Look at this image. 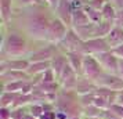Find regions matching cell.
I'll use <instances>...</instances> for the list:
<instances>
[{
  "mask_svg": "<svg viewBox=\"0 0 123 119\" xmlns=\"http://www.w3.org/2000/svg\"><path fill=\"white\" fill-rule=\"evenodd\" d=\"M50 22H51V19L49 17H46L39 8H32L24 17L22 32L31 40L46 42Z\"/></svg>",
  "mask_w": 123,
  "mask_h": 119,
  "instance_id": "1",
  "label": "cell"
},
{
  "mask_svg": "<svg viewBox=\"0 0 123 119\" xmlns=\"http://www.w3.org/2000/svg\"><path fill=\"white\" fill-rule=\"evenodd\" d=\"M28 36L24 32L11 31L3 36L1 42V58H19V57L28 56L29 43Z\"/></svg>",
  "mask_w": 123,
  "mask_h": 119,
  "instance_id": "2",
  "label": "cell"
},
{
  "mask_svg": "<svg viewBox=\"0 0 123 119\" xmlns=\"http://www.w3.org/2000/svg\"><path fill=\"white\" fill-rule=\"evenodd\" d=\"M53 104L55 107V111L67 113L69 119L72 116H82L83 112V108L79 102V94L75 90L60 89Z\"/></svg>",
  "mask_w": 123,
  "mask_h": 119,
  "instance_id": "3",
  "label": "cell"
},
{
  "mask_svg": "<svg viewBox=\"0 0 123 119\" xmlns=\"http://www.w3.org/2000/svg\"><path fill=\"white\" fill-rule=\"evenodd\" d=\"M68 31H69V26L62 19H60L58 17L53 18L50 22V26H49V31H47L46 43H51V44L58 46L62 40L65 39Z\"/></svg>",
  "mask_w": 123,
  "mask_h": 119,
  "instance_id": "4",
  "label": "cell"
},
{
  "mask_svg": "<svg viewBox=\"0 0 123 119\" xmlns=\"http://www.w3.org/2000/svg\"><path fill=\"white\" fill-rule=\"evenodd\" d=\"M104 74V69L98 63V60L94 56H89L86 54L83 58V69H82V76L87 78V79L93 80L97 83V80L101 78V75Z\"/></svg>",
  "mask_w": 123,
  "mask_h": 119,
  "instance_id": "5",
  "label": "cell"
},
{
  "mask_svg": "<svg viewBox=\"0 0 123 119\" xmlns=\"http://www.w3.org/2000/svg\"><path fill=\"white\" fill-rule=\"evenodd\" d=\"M60 49L57 44L47 43L46 46H40L39 49L31 51L28 54V60L31 63H37V61H51L54 57L60 53Z\"/></svg>",
  "mask_w": 123,
  "mask_h": 119,
  "instance_id": "6",
  "label": "cell"
},
{
  "mask_svg": "<svg viewBox=\"0 0 123 119\" xmlns=\"http://www.w3.org/2000/svg\"><path fill=\"white\" fill-rule=\"evenodd\" d=\"M82 47H83V40L79 38V35L75 32L73 28H69L65 39L58 44V49L62 53H73V51H80L82 53Z\"/></svg>",
  "mask_w": 123,
  "mask_h": 119,
  "instance_id": "7",
  "label": "cell"
},
{
  "mask_svg": "<svg viewBox=\"0 0 123 119\" xmlns=\"http://www.w3.org/2000/svg\"><path fill=\"white\" fill-rule=\"evenodd\" d=\"M111 50V47L108 44L105 38H93L83 42V47H82V53L84 56L89 54V56H97L101 54L104 51Z\"/></svg>",
  "mask_w": 123,
  "mask_h": 119,
  "instance_id": "8",
  "label": "cell"
},
{
  "mask_svg": "<svg viewBox=\"0 0 123 119\" xmlns=\"http://www.w3.org/2000/svg\"><path fill=\"white\" fill-rule=\"evenodd\" d=\"M98 63L101 64V67L104 69V72H108V74H117V69H119V58H117L111 50L104 51L101 54H97L94 56Z\"/></svg>",
  "mask_w": 123,
  "mask_h": 119,
  "instance_id": "9",
  "label": "cell"
},
{
  "mask_svg": "<svg viewBox=\"0 0 123 119\" xmlns=\"http://www.w3.org/2000/svg\"><path fill=\"white\" fill-rule=\"evenodd\" d=\"M78 80H79V75L75 72V69L69 65L64 68V71L61 72L60 78H58V83L61 86V89H65V90H75V87L78 85Z\"/></svg>",
  "mask_w": 123,
  "mask_h": 119,
  "instance_id": "10",
  "label": "cell"
},
{
  "mask_svg": "<svg viewBox=\"0 0 123 119\" xmlns=\"http://www.w3.org/2000/svg\"><path fill=\"white\" fill-rule=\"evenodd\" d=\"M97 85L100 87H106L115 91L123 90V79L117 74H108L104 72L101 75V78L97 80Z\"/></svg>",
  "mask_w": 123,
  "mask_h": 119,
  "instance_id": "11",
  "label": "cell"
},
{
  "mask_svg": "<svg viewBox=\"0 0 123 119\" xmlns=\"http://www.w3.org/2000/svg\"><path fill=\"white\" fill-rule=\"evenodd\" d=\"M29 64H31V61L28 60V57L26 58H22V57L1 58L0 67H1V72H4V71H25L26 72V69L29 68Z\"/></svg>",
  "mask_w": 123,
  "mask_h": 119,
  "instance_id": "12",
  "label": "cell"
},
{
  "mask_svg": "<svg viewBox=\"0 0 123 119\" xmlns=\"http://www.w3.org/2000/svg\"><path fill=\"white\" fill-rule=\"evenodd\" d=\"M57 13H58V18L62 19L67 24L69 28H72V13L73 7L71 0H60V4L57 6Z\"/></svg>",
  "mask_w": 123,
  "mask_h": 119,
  "instance_id": "13",
  "label": "cell"
},
{
  "mask_svg": "<svg viewBox=\"0 0 123 119\" xmlns=\"http://www.w3.org/2000/svg\"><path fill=\"white\" fill-rule=\"evenodd\" d=\"M98 89V85L93 82V80L87 79L84 76H79L78 85L75 87V91L78 93L79 96L82 94H90V93H95V90Z\"/></svg>",
  "mask_w": 123,
  "mask_h": 119,
  "instance_id": "14",
  "label": "cell"
},
{
  "mask_svg": "<svg viewBox=\"0 0 123 119\" xmlns=\"http://www.w3.org/2000/svg\"><path fill=\"white\" fill-rule=\"evenodd\" d=\"M51 68V61H37V63H31L29 68L26 69V74L31 78H36L43 75L46 71H49Z\"/></svg>",
  "mask_w": 123,
  "mask_h": 119,
  "instance_id": "15",
  "label": "cell"
},
{
  "mask_svg": "<svg viewBox=\"0 0 123 119\" xmlns=\"http://www.w3.org/2000/svg\"><path fill=\"white\" fill-rule=\"evenodd\" d=\"M67 57H68V63H69V65L75 69V72H76L79 76H82L84 54L80 53V51H73V53H67Z\"/></svg>",
  "mask_w": 123,
  "mask_h": 119,
  "instance_id": "16",
  "label": "cell"
},
{
  "mask_svg": "<svg viewBox=\"0 0 123 119\" xmlns=\"http://www.w3.org/2000/svg\"><path fill=\"white\" fill-rule=\"evenodd\" d=\"M1 76V80H3V85L6 83H10V82H14V80H26V79H31L25 71H4L0 74Z\"/></svg>",
  "mask_w": 123,
  "mask_h": 119,
  "instance_id": "17",
  "label": "cell"
},
{
  "mask_svg": "<svg viewBox=\"0 0 123 119\" xmlns=\"http://www.w3.org/2000/svg\"><path fill=\"white\" fill-rule=\"evenodd\" d=\"M67 65H68V57H67V54L62 53V51H60V53L51 60V69L55 72L57 78H60L61 72L64 71V68H65Z\"/></svg>",
  "mask_w": 123,
  "mask_h": 119,
  "instance_id": "18",
  "label": "cell"
},
{
  "mask_svg": "<svg viewBox=\"0 0 123 119\" xmlns=\"http://www.w3.org/2000/svg\"><path fill=\"white\" fill-rule=\"evenodd\" d=\"M105 39L108 42L109 47H111V50L113 47H116V46L123 44V28H119V26H115L113 25L112 31L109 32V35L106 36Z\"/></svg>",
  "mask_w": 123,
  "mask_h": 119,
  "instance_id": "19",
  "label": "cell"
},
{
  "mask_svg": "<svg viewBox=\"0 0 123 119\" xmlns=\"http://www.w3.org/2000/svg\"><path fill=\"white\" fill-rule=\"evenodd\" d=\"M89 15L87 13L84 11V8H76L73 10L72 13V28H78V26H82V25H87L90 24Z\"/></svg>",
  "mask_w": 123,
  "mask_h": 119,
  "instance_id": "20",
  "label": "cell"
},
{
  "mask_svg": "<svg viewBox=\"0 0 123 119\" xmlns=\"http://www.w3.org/2000/svg\"><path fill=\"white\" fill-rule=\"evenodd\" d=\"M73 29H75V32L79 35V38L83 42L95 38V24H93V22L87 24V25L78 26V28H73Z\"/></svg>",
  "mask_w": 123,
  "mask_h": 119,
  "instance_id": "21",
  "label": "cell"
},
{
  "mask_svg": "<svg viewBox=\"0 0 123 119\" xmlns=\"http://www.w3.org/2000/svg\"><path fill=\"white\" fill-rule=\"evenodd\" d=\"M19 93H10V91H1L0 97V107H8V108H15L18 101Z\"/></svg>",
  "mask_w": 123,
  "mask_h": 119,
  "instance_id": "22",
  "label": "cell"
},
{
  "mask_svg": "<svg viewBox=\"0 0 123 119\" xmlns=\"http://www.w3.org/2000/svg\"><path fill=\"white\" fill-rule=\"evenodd\" d=\"M0 10L3 24H8L12 18V1L11 0H0Z\"/></svg>",
  "mask_w": 123,
  "mask_h": 119,
  "instance_id": "23",
  "label": "cell"
},
{
  "mask_svg": "<svg viewBox=\"0 0 123 119\" xmlns=\"http://www.w3.org/2000/svg\"><path fill=\"white\" fill-rule=\"evenodd\" d=\"M26 80H14V82H10V83H6L3 85V91H10V93H22L24 87L26 85Z\"/></svg>",
  "mask_w": 123,
  "mask_h": 119,
  "instance_id": "24",
  "label": "cell"
},
{
  "mask_svg": "<svg viewBox=\"0 0 123 119\" xmlns=\"http://www.w3.org/2000/svg\"><path fill=\"white\" fill-rule=\"evenodd\" d=\"M104 111L105 109H101V108H98L97 105H89V107L83 108V112H82V116L83 118H102V115H104Z\"/></svg>",
  "mask_w": 123,
  "mask_h": 119,
  "instance_id": "25",
  "label": "cell"
},
{
  "mask_svg": "<svg viewBox=\"0 0 123 119\" xmlns=\"http://www.w3.org/2000/svg\"><path fill=\"white\" fill-rule=\"evenodd\" d=\"M116 13H117V10L115 8V6H113L112 3H109V1H108L105 6L102 7V10H101L102 19H105V21H111V22L115 21V18H116Z\"/></svg>",
  "mask_w": 123,
  "mask_h": 119,
  "instance_id": "26",
  "label": "cell"
},
{
  "mask_svg": "<svg viewBox=\"0 0 123 119\" xmlns=\"http://www.w3.org/2000/svg\"><path fill=\"white\" fill-rule=\"evenodd\" d=\"M83 8H84V11L87 13L90 21H91L93 24H98V22H101V21H102V14H101V11L91 8L90 6H84Z\"/></svg>",
  "mask_w": 123,
  "mask_h": 119,
  "instance_id": "27",
  "label": "cell"
},
{
  "mask_svg": "<svg viewBox=\"0 0 123 119\" xmlns=\"http://www.w3.org/2000/svg\"><path fill=\"white\" fill-rule=\"evenodd\" d=\"M39 119H57V111L53 102L49 104V107L46 108V111L42 113V116Z\"/></svg>",
  "mask_w": 123,
  "mask_h": 119,
  "instance_id": "28",
  "label": "cell"
},
{
  "mask_svg": "<svg viewBox=\"0 0 123 119\" xmlns=\"http://www.w3.org/2000/svg\"><path fill=\"white\" fill-rule=\"evenodd\" d=\"M28 115V107H18L12 108L11 119H25Z\"/></svg>",
  "mask_w": 123,
  "mask_h": 119,
  "instance_id": "29",
  "label": "cell"
},
{
  "mask_svg": "<svg viewBox=\"0 0 123 119\" xmlns=\"http://www.w3.org/2000/svg\"><path fill=\"white\" fill-rule=\"evenodd\" d=\"M106 3H108L106 0H90L87 6H90L91 8H94V10H98V11H101V10H102V7L105 6Z\"/></svg>",
  "mask_w": 123,
  "mask_h": 119,
  "instance_id": "30",
  "label": "cell"
},
{
  "mask_svg": "<svg viewBox=\"0 0 123 119\" xmlns=\"http://www.w3.org/2000/svg\"><path fill=\"white\" fill-rule=\"evenodd\" d=\"M109 111H112L119 119H123V107L120 105V104H117V102L112 104L111 108H109Z\"/></svg>",
  "mask_w": 123,
  "mask_h": 119,
  "instance_id": "31",
  "label": "cell"
},
{
  "mask_svg": "<svg viewBox=\"0 0 123 119\" xmlns=\"http://www.w3.org/2000/svg\"><path fill=\"white\" fill-rule=\"evenodd\" d=\"M12 108L8 107H0V119H11Z\"/></svg>",
  "mask_w": 123,
  "mask_h": 119,
  "instance_id": "32",
  "label": "cell"
},
{
  "mask_svg": "<svg viewBox=\"0 0 123 119\" xmlns=\"http://www.w3.org/2000/svg\"><path fill=\"white\" fill-rule=\"evenodd\" d=\"M113 25L115 26H119V28H123V10H117L116 18L113 21Z\"/></svg>",
  "mask_w": 123,
  "mask_h": 119,
  "instance_id": "33",
  "label": "cell"
},
{
  "mask_svg": "<svg viewBox=\"0 0 123 119\" xmlns=\"http://www.w3.org/2000/svg\"><path fill=\"white\" fill-rule=\"evenodd\" d=\"M112 53L115 54V56L119 58V60H123V44H120V46H116V47H113L112 49Z\"/></svg>",
  "mask_w": 123,
  "mask_h": 119,
  "instance_id": "34",
  "label": "cell"
},
{
  "mask_svg": "<svg viewBox=\"0 0 123 119\" xmlns=\"http://www.w3.org/2000/svg\"><path fill=\"white\" fill-rule=\"evenodd\" d=\"M111 3L115 6L116 10H123V0H112Z\"/></svg>",
  "mask_w": 123,
  "mask_h": 119,
  "instance_id": "35",
  "label": "cell"
},
{
  "mask_svg": "<svg viewBox=\"0 0 123 119\" xmlns=\"http://www.w3.org/2000/svg\"><path fill=\"white\" fill-rule=\"evenodd\" d=\"M46 3H47L51 8H57V6L60 4V0H46Z\"/></svg>",
  "mask_w": 123,
  "mask_h": 119,
  "instance_id": "36",
  "label": "cell"
},
{
  "mask_svg": "<svg viewBox=\"0 0 123 119\" xmlns=\"http://www.w3.org/2000/svg\"><path fill=\"white\" fill-rule=\"evenodd\" d=\"M116 102L117 104H120L123 107V90L117 91V97H116Z\"/></svg>",
  "mask_w": 123,
  "mask_h": 119,
  "instance_id": "37",
  "label": "cell"
},
{
  "mask_svg": "<svg viewBox=\"0 0 123 119\" xmlns=\"http://www.w3.org/2000/svg\"><path fill=\"white\" fill-rule=\"evenodd\" d=\"M117 75L123 79V60H119V69H117Z\"/></svg>",
  "mask_w": 123,
  "mask_h": 119,
  "instance_id": "38",
  "label": "cell"
},
{
  "mask_svg": "<svg viewBox=\"0 0 123 119\" xmlns=\"http://www.w3.org/2000/svg\"><path fill=\"white\" fill-rule=\"evenodd\" d=\"M25 119H39V118H36V116H33V115H31V113H28L26 115V118Z\"/></svg>",
  "mask_w": 123,
  "mask_h": 119,
  "instance_id": "39",
  "label": "cell"
},
{
  "mask_svg": "<svg viewBox=\"0 0 123 119\" xmlns=\"http://www.w3.org/2000/svg\"><path fill=\"white\" fill-rule=\"evenodd\" d=\"M71 119H83V116H72Z\"/></svg>",
  "mask_w": 123,
  "mask_h": 119,
  "instance_id": "40",
  "label": "cell"
},
{
  "mask_svg": "<svg viewBox=\"0 0 123 119\" xmlns=\"http://www.w3.org/2000/svg\"><path fill=\"white\" fill-rule=\"evenodd\" d=\"M86 119H87V118H86ZM90 119H102V118H90Z\"/></svg>",
  "mask_w": 123,
  "mask_h": 119,
  "instance_id": "41",
  "label": "cell"
},
{
  "mask_svg": "<svg viewBox=\"0 0 123 119\" xmlns=\"http://www.w3.org/2000/svg\"><path fill=\"white\" fill-rule=\"evenodd\" d=\"M83 119H86V118H83Z\"/></svg>",
  "mask_w": 123,
  "mask_h": 119,
  "instance_id": "42",
  "label": "cell"
}]
</instances>
